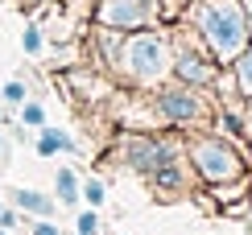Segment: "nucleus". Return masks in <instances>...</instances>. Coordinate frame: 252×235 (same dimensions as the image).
Returning a JSON list of instances; mask_svg holds the SVG:
<instances>
[{"mask_svg":"<svg viewBox=\"0 0 252 235\" xmlns=\"http://www.w3.org/2000/svg\"><path fill=\"white\" fill-rule=\"evenodd\" d=\"M182 21L211 50V58L219 66H232L252 41V25H248V13L240 0H190Z\"/></svg>","mask_w":252,"mask_h":235,"instance_id":"1","label":"nucleus"},{"mask_svg":"<svg viewBox=\"0 0 252 235\" xmlns=\"http://www.w3.org/2000/svg\"><path fill=\"white\" fill-rule=\"evenodd\" d=\"M112 66H116L120 79L132 83V87H161V83L170 79V66H174L170 33H161L157 25L153 29H132V33H124Z\"/></svg>","mask_w":252,"mask_h":235,"instance_id":"2","label":"nucleus"},{"mask_svg":"<svg viewBox=\"0 0 252 235\" xmlns=\"http://www.w3.org/2000/svg\"><path fill=\"white\" fill-rule=\"evenodd\" d=\"M186 161L207 186H223V181H244L248 177V157L240 153L236 141L215 132H198L186 145Z\"/></svg>","mask_w":252,"mask_h":235,"instance_id":"3","label":"nucleus"},{"mask_svg":"<svg viewBox=\"0 0 252 235\" xmlns=\"http://www.w3.org/2000/svg\"><path fill=\"white\" fill-rule=\"evenodd\" d=\"M170 50H174V66H170V74L178 83H186V87H215V79H219V62L211 58V50L203 46V41L194 37V29L186 25L178 37H170Z\"/></svg>","mask_w":252,"mask_h":235,"instance_id":"4","label":"nucleus"},{"mask_svg":"<svg viewBox=\"0 0 252 235\" xmlns=\"http://www.w3.org/2000/svg\"><path fill=\"white\" fill-rule=\"evenodd\" d=\"M153 108L165 124L174 128H194L203 120H211V103L198 95V87H186V83H170L165 79L161 87H153Z\"/></svg>","mask_w":252,"mask_h":235,"instance_id":"5","label":"nucleus"},{"mask_svg":"<svg viewBox=\"0 0 252 235\" xmlns=\"http://www.w3.org/2000/svg\"><path fill=\"white\" fill-rule=\"evenodd\" d=\"M91 21L120 29V33H132V29H153L161 21V8H157V0H95Z\"/></svg>","mask_w":252,"mask_h":235,"instance_id":"6","label":"nucleus"},{"mask_svg":"<svg viewBox=\"0 0 252 235\" xmlns=\"http://www.w3.org/2000/svg\"><path fill=\"white\" fill-rule=\"evenodd\" d=\"M120 153H124V165L136 169V174H145V177H153L157 169H165L170 161H178V148L165 141V136H149V132L124 136V141H120Z\"/></svg>","mask_w":252,"mask_h":235,"instance_id":"7","label":"nucleus"},{"mask_svg":"<svg viewBox=\"0 0 252 235\" xmlns=\"http://www.w3.org/2000/svg\"><path fill=\"white\" fill-rule=\"evenodd\" d=\"M8 202L21 215H33V219H54V210H58L54 194H41V190H29V186H13L8 190Z\"/></svg>","mask_w":252,"mask_h":235,"instance_id":"8","label":"nucleus"},{"mask_svg":"<svg viewBox=\"0 0 252 235\" xmlns=\"http://www.w3.org/2000/svg\"><path fill=\"white\" fill-rule=\"evenodd\" d=\"M58 153H75V141L54 124L37 128V157H58Z\"/></svg>","mask_w":252,"mask_h":235,"instance_id":"9","label":"nucleus"},{"mask_svg":"<svg viewBox=\"0 0 252 235\" xmlns=\"http://www.w3.org/2000/svg\"><path fill=\"white\" fill-rule=\"evenodd\" d=\"M79 186H83L79 174L70 165H62L54 174V198H58V206H75V202H79Z\"/></svg>","mask_w":252,"mask_h":235,"instance_id":"10","label":"nucleus"},{"mask_svg":"<svg viewBox=\"0 0 252 235\" xmlns=\"http://www.w3.org/2000/svg\"><path fill=\"white\" fill-rule=\"evenodd\" d=\"M227 70H232L236 95H240V99H252V41H248V50H244V54H240Z\"/></svg>","mask_w":252,"mask_h":235,"instance_id":"11","label":"nucleus"},{"mask_svg":"<svg viewBox=\"0 0 252 235\" xmlns=\"http://www.w3.org/2000/svg\"><path fill=\"white\" fill-rule=\"evenodd\" d=\"M79 198L83 202H87V206H103V202H108V186H103V177H87V181H83V186H79Z\"/></svg>","mask_w":252,"mask_h":235,"instance_id":"12","label":"nucleus"},{"mask_svg":"<svg viewBox=\"0 0 252 235\" xmlns=\"http://www.w3.org/2000/svg\"><path fill=\"white\" fill-rule=\"evenodd\" d=\"M21 50H25L29 58H37L41 50H46V33H41V25H33V21L25 25V33H21Z\"/></svg>","mask_w":252,"mask_h":235,"instance_id":"13","label":"nucleus"},{"mask_svg":"<svg viewBox=\"0 0 252 235\" xmlns=\"http://www.w3.org/2000/svg\"><path fill=\"white\" fill-rule=\"evenodd\" d=\"M25 99H29V87L21 79H8L4 87H0V103H4V108H21Z\"/></svg>","mask_w":252,"mask_h":235,"instance_id":"14","label":"nucleus"},{"mask_svg":"<svg viewBox=\"0 0 252 235\" xmlns=\"http://www.w3.org/2000/svg\"><path fill=\"white\" fill-rule=\"evenodd\" d=\"M17 112H21L17 120L25 124V128H46V108H41L37 99H25V103H21V108H17Z\"/></svg>","mask_w":252,"mask_h":235,"instance_id":"15","label":"nucleus"},{"mask_svg":"<svg viewBox=\"0 0 252 235\" xmlns=\"http://www.w3.org/2000/svg\"><path fill=\"white\" fill-rule=\"evenodd\" d=\"M75 231H79V235H99V215H95V206L79 210V219H75Z\"/></svg>","mask_w":252,"mask_h":235,"instance_id":"16","label":"nucleus"},{"mask_svg":"<svg viewBox=\"0 0 252 235\" xmlns=\"http://www.w3.org/2000/svg\"><path fill=\"white\" fill-rule=\"evenodd\" d=\"M186 4L190 0H157V8H161V21H178L186 13Z\"/></svg>","mask_w":252,"mask_h":235,"instance_id":"17","label":"nucleus"},{"mask_svg":"<svg viewBox=\"0 0 252 235\" xmlns=\"http://www.w3.org/2000/svg\"><path fill=\"white\" fill-rule=\"evenodd\" d=\"M29 235H62V231H58V223H50V219H33L29 223Z\"/></svg>","mask_w":252,"mask_h":235,"instance_id":"18","label":"nucleus"},{"mask_svg":"<svg viewBox=\"0 0 252 235\" xmlns=\"http://www.w3.org/2000/svg\"><path fill=\"white\" fill-rule=\"evenodd\" d=\"M17 4H21V8H25V13H33V8H37V4H50V0H17Z\"/></svg>","mask_w":252,"mask_h":235,"instance_id":"19","label":"nucleus"},{"mask_svg":"<svg viewBox=\"0 0 252 235\" xmlns=\"http://www.w3.org/2000/svg\"><path fill=\"white\" fill-rule=\"evenodd\" d=\"M244 132H248V141H252V99H248V112H244Z\"/></svg>","mask_w":252,"mask_h":235,"instance_id":"20","label":"nucleus"},{"mask_svg":"<svg viewBox=\"0 0 252 235\" xmlns=\"http://www.w3.org/2000/svg\"><path fill=\"white\" fill-rule=\"evenodd\" d=\"M240 4H244V13H248V25H252V0H240Z\"/></svg>","mask_w":252,"mask_h":235,"instance_id":"21","label":"nucleus"},{"mask_svg":"<svg viewBox=\"0 0 252 235\" xmlns=\"http://www.w3.org/2000/svg\"><path fill=\"white\" fill-rule=\"evenodd\" d=\"M4 148H8V141H4V132H0V157H4Z\"/></svg>","mask_w":252,"mask_h":235,"instance_id":"22","label":"nucleus"},{"mask_svg":"<svg viewBox=\"0 0 252 235\" xmlns=\"http://www.w3.org/2000/svg\"><path fill=\"white\" fill-rule=\"evenodd\" d=\"M0 235H13V231H8V227H0Z\"/></svg>","mask_w":252,"mask_h":235,"instance_id":"23","label":"nucleus"},{"mask_svg":"<svg viewBox=\"0 0 252 235\" xmlns=\"http://www.w3.org/2000/svg\"><path fill=\"white\" fill-rule=\"evenodd\" d=\"M0 120H4V103H0Z\"/></svg>","mask_w":252,"mask_h":235,"instance_id":"24","label":"nucleus"},{"mask_svg":"<svg viewBox=\"0 0 252 235\" xmlns=\"http://www.w3.org/2000/svg\"><path fill=\"white\" fill-rule=\"evenodd\" d=\"M0 210H4V198H0Z\"/></svg>","mask_w":252,"mask_h":235,"instance_id":"25","label":"nucleus"},{"mask_svg":"<svg viewBox=\"0 0 252 235\" xmlns=\"http://www.w3.org/2000/svg\"><path fill=\"white\" fill-rule=\"evenodd\" d=\"M70 235H79V231H70Z\"/></svg>","mask_w":252,"mask_h":235,"instance_id":"26","label":"nucleus"}]
</instances>
